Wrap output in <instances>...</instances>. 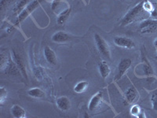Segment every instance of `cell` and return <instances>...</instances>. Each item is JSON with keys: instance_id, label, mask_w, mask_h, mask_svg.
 <instances>
[{"instance_id": "1", "label": "cell", "mask_w": 157, "mask_h": 118, "mask_svg": "<svg viewBox=\"0 0 157 118\" xmlns=\"http://www.w3.org/2000/svg\"><path fill=\"white\" fill-rule=\"evenodd\" d=\"M149 14L143 8V1L130 9L120 22V26H127L130 24L139 21L149 18Z\"/></svg>"}, {"instance_id": "2", "label": "cell", "mask_w": 157, "mask_h": 118, "mask_svg": "<svg viewBox=\"0 0 157 118\" xmlns=\"http://www.w3.org/2000/svg\"><path fill=\"white\" fill-rule=\"evenodd\" d=\"M94 42L96 44L97 49L98 50L99 53L103 56V57L108 59V60H112V55H111V49L109 43L104 39L101 35L95 33Z\"/></svg>"}, {"instance_id": "3", "label": "cell", "mask_w": 157, "mask_h": 118, "mask_svg": "<svg viewBox=\"0 0 157 118\" xmlns=\"http://www.w3.org/2000/svg\"><path fill=\"white\" fill-rule=\"evenodd\" d=\"M42 1H43V0H33L32 2L29 3V5L26 6V8H25V9L21 11V13L17 16L16 22H15V25H18L19 24L21 23L24 20L26 19V18H27L28 17H29L36 8L40 5Z\"/></svg>"}, {"instance_id": "4", "label": "cell", "mask_w": 157, "mask_h": 118, "mask_svg": "<svg viewBox=\"0 0 157 118\" xmlns=\"http://www.w3.org/2000/svg\"><path fill=\"white\" fill-rule=\"evenodd\" d=\"M139 30L141 34H149L157 31V20L147 18L140 23Z\"/></svg>"}, {"instance_id": "5", "label": "cell", "mask_w": 157, "mask_h": 118, "mask_svg": "<svg viewBox=\"0 0 157 118\" xmlns=\"http://www.w3.org/2000/svg\"><path fill=\"white\" fill-rule=\"evenodd\" d=\"M115 45L119 47L124 49H134L135 47V43L133 39L126 36H116L113 39Z\"/></svg>"}, {"instance_id": "6", "label": "cell", "mask_w": 157, "mask_h": 118, "mask_svg": "<svg viewBox=\"0 0 157 118\" xmlns=\"http://www.w3.org/2000/svg\"><path fill=\"white\" fill-rule=\"evenodd\" d=\"M103 102V92L102 91H98V93L95 94L90 100L88 104V110L90 113H93L95 110L101 106V104Z\"/></svg>"}, {"instance_id": "7", "label": "cell", "mask_w": 157, "mask_h": 118, "mask_svg": "<svg viewBox=\"0 0 157 118\" xmlns=\"http://www.w3.org/2000/svg\"><path fill=\"white\" fill-rule=\"evenodd\" d=\"M132 64V60L130 58H123L120 61V64L118 65L117 73L116 75V80L119 81L123 77V76L125 75V73L127 72V70L130 69Z\"/></svg>"}, {"instance_id": "8", "label": "cell", "mask_w": 157, "mask_h": 118, "mask_svg": "<svg viewBox=\"0 0 157 118\" xmlns=\"http://www.w3.org/2000/svg\"><path fill=\"white\" fill-rule=\"evenodd\" d=\"M73 38V36L63 31H58L55 32L51 37V40L57 43H64L69 41Z\"/></svg>"}, {"instance_id": "9", "label": "cell", "mask_w": 157, "mask_h": 118, "mask_svg": "<svg viewBox=\"0 0 157 118\" xmlns=\"http://www.w3.org/2000/svg\"><path fill=\"white\" fill-rule=\"evenodd\" d=\"M12 58L13 60L14 61V62L16 63L17 66L19 69L20 72H21V74L24 77L27 79V73H26V68H25V65L24 63L23 60H22L21 57L20 56V54L18 53H17L15 50H13L12 51Z\"/></svg>"}, {"instance_id": "10", "label": "cell", "mask_w": 157, "mask_h": 118, "mask_svg": "<svg viewBox=\"0 0 157 118\" xmlns=\"http://www.w3.org/2000/svg\"><path fill=\"white\" fill-rule=\"evenodd\" d=\"M45 59L47 60V62L51 65H57V57L56 55L55 52L54 50L50 47L49 46H46L43 50Z\"/></svg>"}, {"instance_id": "11", "label": "cell", "mask_w": 157, "mask_h": 118, "mask_svg": "<svg viewBox=\"0 0 157 118\" xmlns=\"http://www.w3.org/2000/svg\"><path fill=\"white\" fill-rule=\"evenodd\" d=\"M56 106L62 112H67L71 109V101L67 96H61L56 99Z\"/></svg>"}, {"instance_id": "12", "label": "cell", "mask_w": 157, "mask_h": 118, "mask_svg": "<svg viewBox=\"0 0 157 118\" xmlns=\"http://www.w3.org/2000/svg\"><path fill=\"white\" fill-rule=\"evenodd\" d=\"M137 95H138L137 91L134 86H131L127 88L125 91V94H124V101H125L126 105L134 102L137 98Z\"/></svg>"}, {"instance_id": "13", "label": "cell", "mask_w": 157, "mask_h": 118, "mask_svg": "<svg viewBox=\"0 0 157 118\" xmlns=\"http://www.w3.org/2000/svg\"><path fill=\"white\" fill-rule=\"evenodd\" d=\"M11 59V56L8 54L7 50L2 49L0 53V68L1 71L4 72Z\"/></svg>"}, {"instance_id": "14", "label": "cell", "mask_w": 157, "mask_h": 118, "mask_svg": "<svg viewBox=\"0 0 157 118\" xmlns=\"http://www.w3.org/2000/svg\"><path fill=\"white\" fill-rule=\"evenodd\" d=\"M10 112L12 116L14 118H25L27 116V113L25 109L17 104L11 107Z\"/></svg>"}, {"instance_id": "15", "label": "cell", "mask_w": 157, "mask_h": 118, "mask_svg": "<svg viewBox=\"0 0 157 118\" xmlns=\"http://www.w3.org/2000/svg\"><path fill=\"white\" fill-rule=\"evenodd\" d=\"M98 69H99L101 77L103 79L107 78L111 73L110 66L105 61H101L98 64Z\"/></svg>"}, {"instance_id": "16", "label": "cell", "mask_w": 157, "mask_h": 118, "mask_svg": "<svg viewBox=\"0 0 157 118\" xmlns=\"http://www.w3.org/2000/svg\"><path fill=\"white\" fill-rule=\"evenodd\" d=\"M71 7H68L67 9L64 10L62 12L60 13L57 18V25H64V24L66 22L67 20H68V17H69L70 14H71Z\"/></svg>"}, {"instance_id": "17", "label": "cell", "mask_w": 157, "mask_h": 118, "mask_svg": "<svg viewBox=\"0 0 157 118\" xmlns=\"http://www.w3.org/2000/svg\"><path fill=\"white\" fill-rule=\"evenodd\" d=\"M27 94L30 97L34 98H44L46 96V93L39 88H31L27 91Z\"/></svg>"}, {"instance_id": "18", "label": "cell", "mask_w": 157, "mask_h": 118, "mask_svg": "<svg viewBox=\"0 0 157 118\" xmlns=\"http://www.w3.org/2000/svg\"><path fill=\"white\" fill-rule=\"evenodd\" d=\"M88 88H89V83L87 81H79V82H78L75 84V86H74L73 90L75 93L82 94L83 92H85L87 90Z\"/></svg>"}, {"instance_id": "19", "label": "cell", "mask_w": 157, "mask_h": 118, "mask_svg": "<svg viewBox=\"0 0 157 118\" xmlns=\"http://www.w3.org/2000/svg\"><path fill=\"white\" fill-rule=\"evenodd\" d=\"M30 0H20L19 2L17 3V5L15 6L14 8L13 9V14L19 15V13L21 14V11L24 10V7L25 6L29 5V2Z\"/></svg>"}, {"instance_id": "20", "label": "cell", "mask_w": 157, "mask_h": 118, "mask_svg": "<svg viewBox=\"0 0 157 118\" xmlns=\"http://www.w3.org/2000/svg\"><path fill=\"white\" fill-rule=\"evenodd\" d=\"M140 66L141 67V75L146 76V77L153 75V70H152L151 65L148 64V62L141 63Z\"/></svg>"}, {"instance_id": "21", "label": "cell", "mask_w": 157, "mask_h": 118, "mask_svg": "<svg viewBox=\"0 0 157 118\" xmlns=\"http://www.w3.org/2000/svg\"><path fill=\"white\" fill-rule=\"evenodd\" d=\"M130 114L132 116H135V117H145V116H143L142 112H141V109L140 108V106L138 105H134L132 107L130 108Z\"/></svg>"}, {"instance_id": "22", "label": "cell", "mask_w": 157, "mask_h": 118, "mask_svg": "<svg viewBox=\"0 0 157 118\" xmlns=\"http://www.w3.org/2000/svg\"><path fill=\"white\" fill-rule=\"evenodd\" d=\"M33 73L37 80H42L44 76V71L41 67H35L33 69Z\"/></svg>"}, {"instance_id": "23", "label": "cell", "mask_w": 157, "mask_h": 118, "mask_svg": "<svg viewBox=\"0 0 157 118\" xmlns=\"http://www.w3.org/2000/svg\"><path fill=\"white\" fill-rule=\"evenodd\" d=\"M143 8L150 14V13L152 12V10L154 8V4H152L148 0H144L143 1Z\"/></svg>"}, {"instance_id": "24", "label": "cell", "mask_w": 157, "mask_h": 118, "mask_svg": "<svg viewBox=\"0 0 157 118\" xmlns=\"http://www.w3.org/2000/svg\"><path fill=\"white\" fill-rule=\"evenodd\" d=\"M6 98H7V91L4 87H2L0 90V104H1V106L3 105Z\"/></svg>"}, {"instance_id": "25", "label": "cell", "mask_w": 157, "mask_h": 118, "mask_svg": "<svg viewBox=\"0 0 157 118\" xmlns=\"http://www.w3.org/2000/svg\"><path fill=\"white\" fill-rule=\"evenodd\" d=\"M151 100H152V109L157 112V94H153L152 95Z\"/></svg>"}, {"instance_id": "26", "label": "cell", "mask_w": 157, "mask_h": 118, "mask_svg": "<svg viewBox=\"0 0 157 118\" xmlns=\"http://www.w3.org/2000/svg\"><path fill=\"white\" fill-rule=\"evenodd\" d=\"M149 18L154 20H157V4L154 5L153 10H152V12L150 13Z\"/></svg>"}, {"instance_id": "27", "label": "cell", "mask_w": 157, "mask_h": 118, "mask_svg": "<svg viewBox=\"0 0 157 118\" xmlns=\"http://www.w3.org/2000/svg\"><path fill=\"white\" fill-rule=\"evenodd\" d=\"M62 0H53V2L51 3V8L53 10H55L57 9V7L58 6V5L61 2Z\"/></svg>"}, {"instance_id": "28", "label": "cell", "mask_w": 157, "mask_h": 118, "mask_svg": "<svg viewBox=\"0 0 157 118\" xmlns=\"http://www.w3.org/2000/svg\"><path fill=\"white\" fill-rule=\"evenodd\" d=\"M153 44H154V47H155V50H157V39H155V41H154V43H153Z\"/></svg>"}]
</instances>
